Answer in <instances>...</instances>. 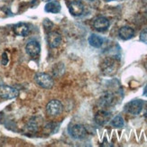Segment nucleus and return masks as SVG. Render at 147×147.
I'll return each mask as SVG.
<instances>
[{
	"instance_id": "obj_1",
	"label": "nucleus",
	"mask_w": 147,
	"mask_h": 147,
	"mask_svg": "<svg viewBox=\"0 0 147 147\" xmlns=\"http://www.w3.org/2000/svg\"><path fill=\"white\" fill-rule=\"evenodd\" d=\"M119 68V61L114 57H107L101 62L100 69L103 74L107 76H112L117 73Z\"/></svg>"
},
{
	"instance_id": "obj_2",
	"label": "nucleus",
	"mask_w": 147,
	"mask_h": 147,
	"mask_svg": "<svg viewBox=\"0 0 147 147\" xmlns=\"http://www.w3.org/2000/svg\"><path fill=\"white\" fill-rule=\"evenodd\" d=\"M34 80L38 84V86H40L41 88H45V89L53 88V87L54 85L53 79L49 74L44 73V72L36 73L34 76Z\"/></svg>"
},
{
	"instance_id": "obj_3",
	"label": "nucleus",
	"mask_w": 147,
	"mask_h": 147,
	"mask_svg": "<svg viewBox=\"0 0 147 147\" xmlns=\"http://www.w3.org/2000/svg\"><path fill=\"white\" fill-rule=\"evenodd\" d=\"M144 107V101L141 99H133L126 103L125 106V111L132 115V116H137L141 113Z\"/></svg>"
},
{
	"instance_id": "obj_4",
	"label": "nucleus",
	"mask_w": 147,
	"mask_h": 147,
	"mask_svg": "<svg viewBox=\"0 0 147 147\" xmlns=\"http://www.w3.org/2000/svg\"><path fill=\"white\" fill-rule=\"evenodd\" d=\"M62 104L60 100L53 99L46 106V112L50 117H57L62 112Z\"/></svg>"
},
{
	"instance_id": "obj_5",
	"label": "nucleus",
	"mask_w": 147,
	"mask_h": 147,
	"mask_svg": "<svg viewBox=\"0 0 147 147\" xmlns=\"http://www.w3.org/2000/svg\"><path fill=\"white\" fill-rule=\"evenodd\" d=\"M18 94H19V91L15 88L7 86V85H0V98L13 99L16 98Z\"/></svg>"
},
{
	"instance_id": "obj_6",
	"label": "nucleus",
	"mask_w": 147,
	"mask_h": 147,
	"mask_svg": "<svg viewBox=\"0 0 147 147\" xmlns=\"http://www.w3.org/2000/svg\"><path fill=\"white\" fill-rule=\"evenodd\" d=\"M69 134H71V136L73 138L80 140V139H84L87 136L88 131L84 125H74L73 126L71 127V129H69Z\"/></svg>"
},
{
	"instance_id": "obj_7",
	"label": "nucleus",
	"mask_w": 147,
	"mask_h": 147,
	"mask_svg": "<svg viewBox=\"0 0 147 147\" xmlns=\"http://www.w3.org/2000/svg\"><path fill=\"white\" fill-rule=\"evenodd\" d=\"M110 23L109 20L107 18L104 16H99L98 18H96L93 22V27L96 31L99 32V33H104L106 32L108 27H109Z\"/></svg>"
},
{
	"instance_id": "obj_8",
	"label": "nucleus",
	"mask_w": 147,
	"mask_h": 147,
	"mask_svg": "<svg viewBox=\"0 0 147 147\" xmlns=\"http://www.w3.org/2000/svg\"><path fill=\"white\" fill-rule=\"evenodd\" d=\"M62 41L61 35L55 31H51L47 34V42L51 48H58Z\"/></svg>"
},
{
	"instance_id": "obj_9",
	"label": "nucleus",
	"mask_w": 147,
	"mask_h": 147,
	"mask_svg": "<svg viewBox=\"0 0 147 147\" xmlns=\"http://www.w3.org/2000/svg\"><path fill=\"white\" fill-rule=\"evenodd\" d=\"M25 51L29 56L33 57H37L41 53V45L40 43L35 40H32L27 42L26 46H25Z\"/></svg>"
},
{
	"instance_id": "obj_10",
	"label": "nucleus",
	"mask_w": 147,
	"mask_h": 147,
	"mask_svg": "<svg viewBox=\"0 0 147 147\" xmlns=\"http://www.w3.org/2000/svg\"><path fill=\"white\" fill-rule=\"evenodd\" d=\"M69 11L73 16H80L84 12V5L78 0H73L69 4Z\"/></svg>"
},
{
	"instance_id": "obj_11",
	"label": "nucleus",
	"mask_w": 147,
	"mask_h": 147,
	"mask_svg": "<svg viewBox=\"0 0 147 147\" xmlns=\"http://www.w3.org/2000/svg\"><path fill=\"white\" fill-rule=\"evenodd\" d=\"M111 117L112 115L110 112L106 110H99L95 115V121L99 125H105L110 121Z\"/></svg>"
},
{
	"instance_id": "obj_12",
	"label": "nucleus",
	"mask_w": 147,
	"mask_h": 147,
	"mask_svg": "<svg viewBox=\"0 0 147 147\" xmlns=\"http://www.w3.org/2000/svg\"><path fill=\"white\" fill-rule=\"evenodd\" d=\"M14 33L18 36H27L30 33L29 25L24 23H18L13 27Z\"/></svg>"
},
{
	"instance_id": "obj_13",
	"label": "nucleus",
	"mask_w": 147,
	"mask_h": 147,
	"mask_svg": "<svg viewBox=\"0 0 147 147\" xmlns=\"http://www.w3.org/2000/svg\"><path fill=\"white\" fill-rule=\"evenodd\" d=\"M119 37L124 41L130 40L135 36V30L130 26H123L119 29Z\"/></svg>"
},
{
	"instance_id": "obj_14",
	"label": "nucleus",
	"mask_w": 147,
	"mask_h": 147,
	"mask_svg": "<svg viewBox=\"0 0 147 147\" xmlns=\"http://www.w3.org/2000/svg\"><path fill=\"white\" fill-rule=\"evenodd\" d=\"M61 4L58 1H49L47 2V4L45 5V7H44V10L47 13H52V14H57L61 11Z\"/></svg>"
},
{
	"instance_id": "obj_15",
	"label": "nucleus",
	"mask_w": 147,
	"mask_h": 147,
	"mask_svg": "<svg viewBox=\"0 0 147 147\" xmlns=\"http://www.w3.org/2000/svg\"><path fill=\"white\" fill-rule=\"evenodd\" d=\"M88 41V43L94 48H100L102 46V44H103V38L95 34L89 35Z\"/></svg>"
},
{
	"instance_id": "obj_16",
	"label": "nucleus",
	"mask_w": 147,
	"mask_h": 147,
	"mask_svg": "<svg viewBox=\"0 0 147 147\" xmlns=\"http://www.w3.org/2000/svg\"><path fill=\"white\" fill-rule=\"evenodd\" d=\"M99 103L102 107H110L115 103V97L111 93H107L99 99Z\"/></svg>"
},
{
	"instance_id": "obj_17",
	"label": "nucleus",
	"mask_w": 147,
	"mask_h": 147,
	"mask_svg": "<svg viewBox=\"0 0 147 147\" xmlns=\"http://www.w3.org/2000/svg\"><path fill=\"white\" fill-rule=\"evenodd\" d=\"M110 124L112 126L114 127H117V128H121V127H123L124 125H125V121L123 119V117L121 116H117L115 117L111 121H110Z\"/></svg>"
},
{
	"instance_id": "obj_18",
	"label": "nucleus",
	"mask_w": 147,
	"mask_h": 147,
	"mask_svg": "<svg viewBox=\"0 0 147 147\" xmlns=\"http://www.w3.org/2000/svg\"><path fill=\"white\" fill-rule=\"evenodd\" d=\"M140 41L147 44V28L144 29L140 34Z\"/></svg>"
},
{
	"instance_id": "obj_19",
	"label": "nucleus",
	"mask_w": 147,
	"mask_h": 147,
	"mask_svg": "<svg viewBox=\"0 0 147 147\" xmlns=\"http://www.w3.org/2000/svg\"><path fill=\"white\" fill-rule=\"evenodd\" d=\"M43 26L44 28H45L46 30H51L53 27V24L51 22L49 19H45V20L43 21Z\"/></svg>"
},
{
	"instance_id": "obj_20",
	"label": "nucleus",
	"mask_w": 147,
	"mask_h": 147,
	"mask_svg": "<svg viewBox=\"0 0 147 147\" xmlns=\"http://www.w3.org/2000/svg\"><path fill=\"white\" fill-rule=\"evenodd\" d=\"M144 96H147V84H146V86H145V88H144Z\"/></svg>"
},
{
	"instance_id": "obj_21",
	"label": "nucleus",
	"mask_w": 147,
	"mask_h": 147,
	"mask_svg": "<svg viewBox=\"0 0 147 147\" xmlns=\"http://www.w3.org/2000/svg\"><path fill=\"white\" fill-rule=\"evenodd\" d=\"M144 117H145V119L147 120V110H146V112L144 113Z\"/></svg>"
},
{
	"instance_id": "obj_22",
	"label": "nucleus",
	"mask_w": 147,
	"mask_h": 147,
	"mask_svg": "<svg viewBox=\"0 0 147 147\" xmlns=\"http://www.w3.org/2000/svg\"><path fill=\"white\" fill-rule=\"evenodd\" d=\"M43 1H45V2H49V1H52V0H43Z\"/></svg>"
}]
</instances>
